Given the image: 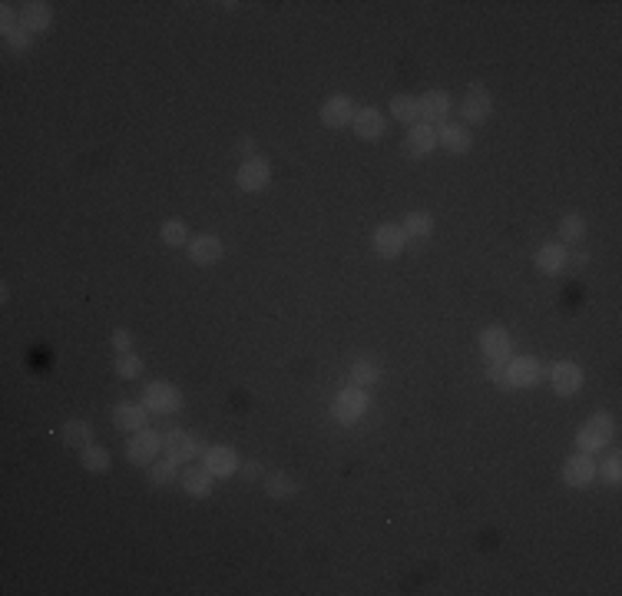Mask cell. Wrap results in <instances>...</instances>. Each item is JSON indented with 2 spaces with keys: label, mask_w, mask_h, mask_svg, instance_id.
Listing matches in <instances>:
<instances>
[{
  "label": "cell",
  "mask_w": 622,
  "mask_h": 596,
  "mask_svg": "<svg viewBox=\"0 0 622 596\" xmlns=\"http://www.w3.org/2000/svg\"><path fill=\"white\" fill-rule=\"evenodd\" d=\"M368 407H371L368 388L348 384V388H341V391L335 394V401H331V418H335L341 428H354V424L368 414Z\"/></svg>",
  "instance_id": "6da1fadb"
},
{
  "label": "cell",
  "mask_w": 622,
  "mask_h": 596,
  "mask_svg": "<svg viewBox=\"0 0 622 596\" xmlns=\"http://www.w3.org/2000/svg\"><path fill=\"white\" fill-rule=\"evenodd\" d=\"M547 378V365L536 355H513L503 365V391H520V388H536Z\"/></svg>",
  "instance_id": "7a4b0ae2"
},
{
  "label": "cell",
  "mask_w": 622,
  "mask_h": 596,
  "mask_svg": "<svg viewBox=\"0 0 622 596\" xmlns=\"http://www.w3.org/2000/svg\"><path fill=\"white\" fill-rule=\"evenodd\" d=\"M612 434H616V421H612V414L596 411V414L576 431V451H583V454H603V447L612 441Z\"/></svg>",
  "instance_id": "3957f363"
},
{
  "label": "cell",
  "mask_w": 622,
  "mask_h": 596,
  "mask_svg": "<svg viewBox=\"0 0 622 596\" xmlns=\"http://www.w3.org/2000/svg\"><path fill=\"white\" fill-rule=\"evenodd\" d=\"M143 405L150 407V414L169 418V414H175L179 407L186 405V398H183V391H179L175 384H169V381H152V384L143 388Z\"/></svg>",
  "instance_id": "277c9868"
},
{
  "label": "cell",
  "mask_w": 622,
  "mask_h": 596,
  "mask_svg": "<svg viewBox=\"0 0 622 596\" xmlns=\"http://www.w3.org/2000/svg\"><path fill=\"white\" fill-rule=\"evenodd\" d=\"M586 384V375L583 368L576 365V361H553L549 365V388H553V394L556 398H576V394L583 391Z\"/></svg>",
  "instance_id": "5b68a950"
},
{
  "label": "cell",
  "mask_w": 622,
  "mask_h": 596,
  "mask_svg": "<svg viewBox=\"0 0 622 596\" xmlns=\"http://www.w3.org/2000/svg\"><path fill=\"white\" fill-rule=\"evenodd\" d=\"M202 451H206V445H202L192 431L166 428V434H162V454L179 461V464H186V461H192V457H202Z\"/></svg>",
  "instance_id": "8992f818"
},
{
  "label": "cell",
  "mask_w": 622,
  "mask_h": 596,
  "mask_svg": "<svg viewBox=\"0 0 622 596\" xmlns=\"http://www.w3.org/2000/svg\"><path fill=\"white\" fill-rule=\"evenodd\" d=\"M159 454H162V434L150 431V428L129 434V441H126V461H129V464H136V468H150Z\"/></svg>",
  "instance_id": "52a82bcc"
},
{
  "label": "cell",
  "mask_w": 622,
  "mask_h": 596,
  "mask_svg": "<svg viewBox=\"0 0 622 596\" xmlns=\"http://www.w3.org/2000/svg\"><path fill=\"white\" fill-rule=\"evenodd\" d=\"M480 352H484L486 365H507L513 358V338L503 325H486L480 331Z\"/></svg>",
  "instance_id": "ba28073f"
},
{
  "label": "cell",
  "mask_w": 622,
  "mask_h": 596,
  "mask_svg": "<svg viewBox=\"0 0 622 596\" xmlns=\"http://www.w3.org/2000/svg\"><path fill=\"white\" fill-rule=\"evenodd\" d=\"M272 182V163L265 156H249L236 169V186L242 192H261Z\"/></svg>",
  "instance_id": "9c48e42d"
},
{
  "label": "cell",
  "mask_w": 622,
  "mask_h": 596,
  "mask_svg": "<svg viewBox=\"0 0 622 596\" xmlns=\"http://www.w3.org/2000/svg\"><path fill=\"white\" fill-rule=\"evenodd\" d=\"M596 481V461L593 454H583V451H576L563 461V484L566 487H576V491H586V487H593Z\"/></svg>",
  "instance_id": "30bf717a"
},
{
  "label": "cell",
  "mask_w": 622,
  "mask_h": 596,
  "mask_svg": "<svg viewBox=\"0 0 622 596\" xmlns=\"http://www.w3.org/2000/svg\"><path fill=\"white\" fill-rule=\"evenodd\" d=\"M490 113H494V97H490V89H486L484 83H470L467 97H463V106H461L463 123L480 127V123L490 120Z\"/></svg>",
  "instance_id": "8fae6325"
},
{
  "label": "cell",
  "mask_w": 622,
  "mask_h": 596,
  "mask_svg": "<svg viewBox=\"0 0 622 596\" xmlns=\"http://www.w3.org/2000/svg\"><path fill=\"white\" fill-rule=\"evenodd\" d=\"M354 113H358V106H354V100H351L348 93H331V97L322 103V110H318V116H322V123L328 129L351 127Z\"/></svg>",
  "instance_id": "7c38bea8"
},
{
  "label": "cell",
  "mask_w": 622,
  "mask_h": 596,
  "mask_svg": "<svg viewBox=\"0 0 622 596\" xmlns=\"http://www.w3.org/2000/svg\"><path fill=\"white\" fill-rule=\"evenodd\" d=\"M113 424H116V431H143V428H150V407L143 401H116L113 405Z\"/></svg>",
  "instance_id": "4fadbf2b"
},
{
  "label": "cell",
  "mask_w": 622,
  "mask_h": 596,
  "mask_svg": "<svg viewBox=\"0 0 622 596\" xmlns=\"http://www.w3.org/2000/svg\"><path fill=\"white\" fill-rule=\"evenodd\" d=\"M186 252H189V262H192V266L206 268V266H215V262H222L225 245H222V239H219V236H212V232H202V236H192V239H189Z\"/></svg>",
  "instance_id": "5bb4252c"
},
{
  "label": "cell",
  "mask_w": 622,
  "mask_h": 596,
  "mask_svg": "<svg viewBox=\"0 0 622 596\" xmlns=\"http://www.w3.org/2000/svg\"><path fill=\"white\" fill-rule=\"evenodd\" d=\"M202 464L209 468V474L219 481V477H232V474H238V451L229 445H209L206 451H202Z\"/></svg>",
  "instance_id": "9a60e30c"
},
{
  "label": "cell",
  "mask_w": 622,
  "mask_h": 596,
  "mask_svg": "<svg viewBox=\"0 0 622 596\" xmlns=\"http://www.w3.org/2000/svg\"><path fill=\"white\" fill-rule=\"evenodd\" d=\"M371 245L381 259H398L404 252V245H408V236H404V228L398 222H381L371 232Z\"/></svg>",
  "instance_id": "2e32d148"
},
{
  "label": "cell",
  "mask_w": 622,
  "mask_h": 596,
  "mask_svg": "<svg viewBox=\"0 0 622 596\" xmlns=\"http://www.w3.org/2000/svg\"><path fill=\"white\" fill-rule=\"evenodd\" d=\"M351 129H354V136L364 143H374L381 140L387 133V116L377 110V106H362L354 120H351Z\"/></svg>",
  "instance_id": "e0dca14e"
},
{
  "label": "cell",
  "mask_w": 622,
  "mask_h": 596,
  "mask_svg": "<svg viewBox=\"0 0 622 596\" xmlns=\"http://www.w3.org/2000/svg\"><path fill=\"white\" fill-rule=\"evenodd\" d=\"M417 106H421V123L440 127L450 116V93L447 89H424L417 97Z\"/></svg>",
  "instance_id": "ac0fdd59"
},
{
  "label": "cell",
  "mask_w": 622,
  "mask_h": 596,
  "mask_svg": "<svg viewBox=\"0 0 622 596\" xmlns=\"http://www.w3.org/2000/svg\"><path fill=\"white\" fill-rule=\"evenodd\" d=\"M533 266H536V272H543V275H560L563 268L570 266V252H566V245H563L560 239H549L536 249Z\"/></svg>",
  "instance_id": "d6986e66"
},
{
  "label": "cell",
  "mask_w": 622,
  "mask_h": 596,
  "mask_svg": "<svg viewBox=\"0 0 622 596\" xmlns=\"http://www.w3.org/2000/svg\"><path fill=\"white\" fill-rule=\"evenodd\" d=\"M179 487H183L189 497L206 500V497H212V491H215V477L209 474L206 464H192V468H186L179 474Z\"/></svg>",
  "instance_id": "ffe728a7"
},
{
  "label": "cell",
  "mask_w": 622,
  "mask_h": 596,
  "mask_svg": "<svg viewBox=\"0 0 622 596\" xmlns=\"http://www.w3.org/2000/svg\"><path fill=\"white\" fill-rule=\"evenodd\" d=\"M404 150L411 159H424V156H431L437 150V127L431 123H414L408 129V136H404Z\"/></svg>",
  "instance_id": "44dd1931"
},
{
  "label": "cell",
  "mask_w": 622,
  "mask_h": 596,
  "mask_svg": "<svg viewBox=\"0 0 622 596\" xmlns=\"http://www.w3.org/2000/svg\"><path fill=\"white\" fill-rule=\"evenodd\" d=\"M437 146H444L454 156H463V152L473 150V136L470 129L461 127V123H440L437 127Z\"/></svg>",
  "instance_id": "7402d4cb"
},
{
  "label": "cell",
  "mask_w": 622,
  "mask_h": 596,
  "mask_svg": "<svg viewBox=\"0 0 622 596\" xmlns=\"http://www.w3.org/2000/svg\"><path fill=\"white\" fill-rule=\"evenodd\" d=\"M20 24L30 34H43L53 24V7L47 0H27V4H20Z\"/></svg>",
  "instance_id": "603a6c76"
},
{
  "label": "cell",
  "mask_w": 622,
  "mask_h": 596,
  "mask_svg": "<svg viewBox=\"0 0 622 596\" xmlns=\"http://www.w3.org/2000/svg\"><path fill=\"white\" fill-rule=\"evenodd\" d=\"M391 116L398 120V123H421V106H417V97L414 93H394L391 97Z\"/></svg>",
  "instance_id": "cb8c5ba5"
},
{
  "label": "cell",
  "mask_w": 622,
  "mask_h": 596,
  "mask_svg": "<svg viewBox=\"0 0 622 596\" xmlns=\"http://www.w3.org/2000/svg\"><path fill=\"white\" fill-rule=\"evenodd\" d=\"M60 434H63V445L76 447V451H83L87 445H93V424L83 418L66 421V424L60 428Z\"/></svg>",
  "instance_id": "d4e9b609"
},
{
  "label": "cell",
  "mask_w": 622,
  "mask_h": 596,
  "mask_svg": "<svg viewBox=\"0 0 622 596\" xmlns=\"http://www.w3.org/2000/svg\"><path fill=\"white\" fill-rule=\"evenodd\" d=\"M265 494L272 497V500H288V497L299 494V481L295 477H288L285 470H275V474H265Z\"/></svg>",
  "instance_id": "484cf974"
},
{
  "label": "cell",
  "mask_w": 622,
  "mask_h": 596,
  "mask_svg": "<svg viewBox=\"0 0 622 596\" xmlns=\"http://www.w3.org/2000/svg\"><path fill=\"white\" fill-rule=\"evenodd\" d=\"M400 228H404V236H408V239H431V232H434V216H431V213H424V209H414V213L404 216Z\"/></svg>",
  "instance_id": "4316f807"
},
{
  "label": "cell",
  "mask_w": 622,
  "mask_h": 596,
  "mask_svg": "<svg viewBox=\"0 0 622 596\" xmlns=\"http://www.w3.org/2000/svg\"><path fill=\"white\" fill-rule=\"evenodd\" d=\"M80 464H83V470H89V474H106V470L113 468V457L103 445H87L80 451Z\"/></svg>",
  "instance_id": "83f0119b"
},
{
  "label": "cell",
  "mask_w": 622,
  "mask_h": 596,
  "mask_svg": "<svg viewBox=\"0 0 622 596\" xmlns=\"http://www.w3.org/2000/svg\"><path fill=\"white\" fill-rule=\"evenodd\" d=\"M179 481V461L173 457H156L150 464V484L152 487H169Z\"/></svg>",
  "instance_id": "f1b7e54d"
},
{
  "label": "cell",
  "mask_w": 622,
  "mask_h": 596,
  "mask_svg": "<svg viewBox=\"0 0 622 596\" xmlns=\"http://www.w3.org/2000/svg\"><path fill=\"white\" fill-rule=\"evenodd\" d=\"M0 34H4V43H7L13 53H27L30 47H34V34H30V30L20 24V20H17V24L0 27Z\"/></svg>",
  "instance_id": "f546056e"
},
{
  "label": "cell",
  "mask_w": 622,
  "mask_h": 596,
  "mask_svg": "<svg viewBox=\"0 0 622 596\" xmlns=\"http://www.w3.org/2000/svg\"><path fill=\"white\" fill-rule=\"evenodd\" d=\"M586 239V219L579 213H566L560 219V242L563 245H579Z\"/></svg>",
  "instance_id": "4dcf8cb0"
},
{
  "label": "cell",
  "mask_w": 622,
  "mask_h": 596,
  "mask_svg": "<svg viewBox=\"0 0 622 596\" xmlns=\"http://www.w3.org/2000/svg\"><path fill=\"white\" fill-rule=\"evenodd\" d=\"M159 239L169 245V249H186L189 245V228L183 219H166L159 226Z\"/></svg>",
  "instance_id": "1f68e13d"
},
{
  "label": "cell",
  "mask_w": 622,
  "mask_h": 596,
  "mask_svg": "<svg viewBox=\"0 0 622 596\" xmlns=\"http://www.w3.org/2000/svg\"><path fill=\"white\" fill-rule=\"evenodd\" d=\"M146 371V361L136 355V352H126V355H116V378L123 381H136L139 375Z\"/></svg>",
  "instance_id": "d6a6232c"
},
{
  "label": "cell",
  "mask_w": 622,
  "mask_h": 596,
  "mask_svg": "<svg viewBox=\"0 0 622 596\" xmlns=\"http://www.w3.org/2000/svg\"><path fill=\"white\" fill-rule=\"evenodd\" d=\"M377 381H381V368H377L374 361L362 358V361H354V365H351V384L371 388V384H377Z\"/></svg>",
  "instance_id": "836d02e7"
},
{
  "label": "cell",
  "mask_w": 622,
  "mask_h": 596,
  "mask_svg": "<svg viewBox=\"0 0 622 596\" xmlns=\"http://www.w3.org/2000/svg\"><path fill=\"white\" fill-rule=\"evenodd\" d=\"M596 477H603V481L612 484V487H619V481H622V454L619 451H612L603 464H596Z\"/></svg>",
  "instance_id": "e575fe53"
},
{
  "label": "cell",
  "mask_w": 622,
  "mask_h": 596,
  "mask_svg": "<svg viewBox=\"0 0 622 596\" xmlns=\"http://www.w3.org/2000/svg\"><path fill=\"white\" fill-rule=\"evenodd\" d=\"M110 342H113V348H116V355H126V352H133V331L116 329L110 335Z\"/></svg>",
  "instance_id": "d590c367"
},
{
  "label": "cell",
  "mask_w": 622,
  "mask_h": 596,
  "mask_svg": "<svg viewBox=\"0 0 622 596\" xmlns=\"http://www.w3.org/2000/svg\"><path fill=\"white\" fill-rule=\"evenodd\" d=\"M238 470H242V477H249V481H255V477L261 474L259 464H245V468H238Z\"/></svg>",
  "instance_id": "8d00e7d4"
},
{
  "label": "cell",
  "mask_w": 622,
  "mask_h": 596,
  "mask_svg": "<svg viewBox=\"0 0 622 596\" xmlns=\"http://www.w3.org/2000/svg\"><path fill=\"white\" fill-rule=\"evenodd\" d=\"M570 262H572L576 268H583L586 262H589V255H586V252H572V255H570Z\"/></svg>",
  "instance_id": "74e56055"
},
{
  "label": "cell",
  "mask_w": 622,
  "mask_h": 596,
  "mask_svg": "<svg viewBox=\"0 0 622 596\" xmlns=\"http://www.w3.org/2000/svg\"><path fill=\"white\" fill-rule=\"evenodd\" d=\"M0 302H11V285H7V282L0 285Z\"/></svg>",
  "instance_id": "f35d334b"
}]
</instances>
